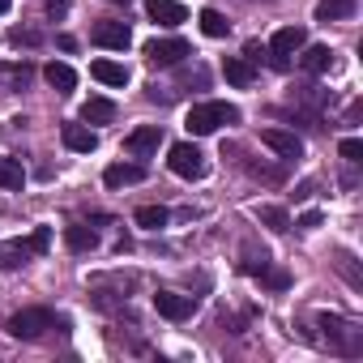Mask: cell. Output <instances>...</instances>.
<instances>
[{
    "instance_id": "obj_1",
    "label": "cell",
    "mask_w": 363,
    "mask_h": 363,
    "mask_svg": "<svg viewBox=\"0 0 363 363\" xmlns=\"http://www.w3.org/2000/svg\"><path fill=\"white\" fill-rule=\"evenodd\" d=\"M48 244H52V227H35L26 240H5L0 244V269H22L26 261L43 257Z\"/></svg>"
},
{
    "instance_id": "obj_2",
    "label": "cell",
    "mask_w": 363,
    "mask_h": 363,
    "mask_svg": "<svg viewBox=\"0 0 363 363\" xmlns=\"http://www.w3.org/2000/svg\"><path fill=\"white\" fill-rule=\"evenodd\" d=\"M223 124H240V107H231V103H223V99H210V103H197V107L189 111V133H193V137H210V133H218Z\"/></svg>"
},
{
    "instance_id": "obj_3",
    "label": "cell",
    "mask_w": 363,
    "mask_h": 363,
    "mask_svg": "<svg viewBox=\"0 0 363 363\" xmlns=\"http://www.w3.org/2000/svg\"><path fill=\"white\" fill-rule=\"evenodd\" d=\"M65 320L52 312V308H22L18 316H9L5 320V329L13 333V337H22V342H35V337H43L48 329H60Z\"/></svg>"
},
{
    "instance_id": "obj_4",
    "label": "cell",
    "mask_w": 363,
    "mask_h": 363,
    "mask_svg": "<svg viewBox=\"0 0 363 363\" xmlns=\"http://www.w3.org/2000/svg\"><path fill=\"white\" fill-rule=\"evenodd\" d=\"M316 325L325 329V342H329L333 350H342V354H359V350H363V329H359L354 320H342V316L320 312Z\"/></svg>"
},
{
    "instance_id": "obj_5",
    "label": "cell",
    "mask_w": 363,
    "mask_h": 363,
    "mask_svg": "<svg viewBox=\"0 0 363 363\" xmlns=\"http://www.w3.org/2000/svg\"><path fill=\"white\" fill-rule=\"evenodd\" d=\"M167 167H171L179 179H201V175L210 171L206 154H201L193 141H175V145H171V154H167Z\"/></svg>"
},
{
    "instance_id": "obj_6",
    "label": "cell",
    "mask_w": 363,
    "mask_h": 363,
    "mask_svg": "<svg viewBox=\"0 0 363 363\" xmlns=\"http://www.w3.org/2000/svg\"><path fill=\"white\" fill-rule=\"evenodd\" d=\"M303 43H308V30H303V26H282V30L269 39V65H274L278 73H286V69H291V56H295Z\"/></svg>"
},
{
    "instance_id": "obj_7",
    "label": "cell",
    "mask_w": 363,
    "mask_h": 363,
    "mask_svg": "<svg viewBox=\"0 0 363 363\" xmlns=\"http://www.w3.org/2000/svg\"><path fill=\"white\" fill-rule=\"evenodd\" d=\"M184 56H193V48L184 43V39H150L145 43V60L154 65V69H171V65H179Z\"/></svg>"
},
{
    "instance_id": "obj_8",
    "label": "cell",
    "mask_w": 363,
    "mask_h": 363,
    "mask_svg": "<svg viewBox=\"0 0 363 363\" xmlns=\"http://www.w3.org/2000/svg\"><path fill=\"white\" fill-rule=\"evenodd\" d=\"M158 145H162V124H141L124 137V150L133 158H150V154H158Z\"/></svg>"
},
{
    "instance_id": "obj_9",
    "label": "cell",
    "mask_w": 363,
    "mask_h": 363,
    "mask_svg": "<svg viewBox=\"0 0 363 363\" xmlns=\"http://www.w3.org/2000/svg\"><path fill=\"white\" fill-rule=\"evenodd\" d=\"M193 295H175V291H158L154 295V312L167 316V320H189L193 316Z\"/></svg>"
},
{
    "instance_id": "obj_10",
    "label": "cell",
    "mask_w": 363,
    "mask_h": 363,
    "mask_svg": "<svg viewBox=\"0 0 363 363\" xmlns=\"http://www.w3.org/2000/svg\"><path fill=\"white\" fill-rule=\"evenodd\" d=\"M261 141L278 154V158H286V162H295V158H303V141L291 133V128H265L261 133Z\"/></svg>"
},
{
    "instance_id": "obj_11",
    "label": "cell",
    "mask_w": 363,
    "mask_h": 363,
    "mask_svg": "<svg viewBox=\"0 0 363 363\" xmlns=\"http://www.w3.org/2000/svg\"><path fill=\"white\" fill-rule=\"evenodd\" d=\"M90 39H94L99 48H107V52H124V48L133 43V35H128L124 22H99V26L90 30Z\"/></svg>"
},
{
    "instance_id": "obj_12",
    "label": "cell",
    "mask_w": 363,
    "mask_h": 363,
    "mask_svg": "<svg viewBox=\"0 0 363 363\" xmlns=\"http://www.w3.org/2000/svg\"><path fill=\"white\" fill-rule=\"evenodd\" d=\"M145 18L158 26H179V22H189V9L179 0H145Z\"/></svg>"
},
{
    "instance_id": "obj_13",
    "label": "cell",
    "mask_w": 363,
    "mask_h": 363,
    "mask_svg": "<svg viewBox=\"0 0 363 363\" xmlns=\"http://www.w3.org/2000/svg\"><path fill=\"white\" fill-rule=\"evenodd\" d=\"M141 179H145V167L141 162H111L103 171V184L107 189H128V184H141Z\"/></svg>"
},
{
    "instance_id": "obj_14",
    "label": "cell",
    "mask_w": 363,
    "mask_h": 363,
    "mask_svg": "<svg viewBox=\"0 0 363 363\" xmlns=\"http://www.w3.org/2000/svg\"><path fill=\"white\" fill-rule=\"evenodd\" d=\"M60 141H65L73 154H90V150H99V133H94L90 124H65V128H60Z\"/></svg>"
},
{
    "instance_id": "obj_15",
    "label": "cell",
    "mask_w": 363,
    "mask_h": 363,
    "mask_svg": "<svg viewBox=\"0 0 363 363\" xmlns=\"http://www.w3.org/2000/svg\"><path fill=\"white\" fill-rule=\"evenodd\" d=\"M299 52H303V56H299V65H303V73H312V77H320V73H329V69H333V52H329L325 43H312V48L303 43Z\"/></svg>"
},
{
    "instance_id": "obj_16",
    "label": "cell",
    "mask_w": 363,
    "mask_h": 363,
    "mask_svg": "<svg viewBox=\"0 0 363 363\" xmlns=\"http://www.w3.org/2000/svg\"><path fill=\"white\" fill-rule=\"evenodd\" d=\"M90 77L103 82V86H128V65H116V60H94L90 65Z\"/></svg>"
},
{
    "instance_id": "obj_17",
    "label": "cell",
    "mask_w": 363,
    "mask_h": 363,
    "mask_svg": "<svg viewBox=\"0 0 363 363\" xmlns=\"http://www.w3.org/2000/svg\"><path fill=\"white\" fill-rule=\"evenodd\" d=\"M223 73H227V82H231V86H240V90L257 82V69H252V60H248V56H227Z\"/></svg>"
},
{
    "instance_id": "obj_18",
    "label": "cell",
    "mask_w": 363,
    "mask_h": 363,
    "mask_svg": "<svg viewBox=\"0 0 363 363\" xmlns=\"http://www.w3.org/2000/svg\"><path fill=\"white\" fill-rule=\"evenodd\" d=\"M77 116H82L86 124H111V120H116V103H111V99H86Z\"/></svg>"
},
{
    "instance_id": "obj_19",
    "label": "cell",
    "mask_w": 363,
    "mask_h": 363,
    "mask_svg": "<svg viewBox=\"0 0 363 363\" xmlns=\"http://www.w3.org/2000/svg\"><path fill=\"white\" fill-rule=\"evenodd\" d=\"M43 77H48V86H52L56 94H69V90L77 86V73H73L69 65H56V60H52V65L43 69Z\"/></svg>"
},
{
    "instance_id": "obj_20",
    "label": "cell",
    "mask_w": 363,
    "mask_h": 363,
    "mask_svg": "<svg viewBox=\"0 0 363 363\" xmlns=\"http://www.w3.org/2000/svg\"><path fill=\"white\" fill-rule=\"evenodd\" d=\"M65 244H69L73 252H90V248L99 244V235H94L86 223H73V227H65Z\"/></svg>"
},
{
    "instance_id": "obj_21",
    "label": "cell",
    "mask_w": 363,
    "mask_h": 363,
    "mask_svg": "<svg viewBox=\"0 0 363 363\" xmlns=\"http://www.w3.org/2000/svg\"><path fill=\"white\" fill-rule=\"evenodd\" d=\"M354 13V0H320L316 5V22H342Z\"/></svg>"
},
{
    "instance_id": "obj_22",
    "label": "cell",
    "mask_w": 363,
    "mask_h": 363,
    "mask_svg": "<svg viewBox=\"0 0 363 363\" xmlns=\"http://www.w3.org/2000/svg\"><path fill=\"white\" fill-rule=\"evenodd\" d=\"M197 22H201V30H206L210 39H227V30H231V22H227L218 9H201V18H197Z\"/></svg>"
},
{
    "instance_id": "obj_23",
    "label": "cell",
    "mask_w": 363,
    "mask_h": 363,
    "mask_svg": "<svg viewBox=\"0 0 363 363\" xmlns=\"http://www.w3.org/2000/svg\"><path fill=\"white\" fill-rule=\"evenodd\" d=\"M252 278H257L261 286H269V291H286V286H291V274H286V269H278V265H261Z\"/></svg>"
},
{
    "instance_id": "obj_24",
    "label": "cell",
    "mask_w": 363,
    "mask_h": 363,
    "mask_svg": "<svg viewBox=\"0 0 363 363\" xmlns=\"http://www.w3.org/2000/svg\"><path fill=\"white\" fill-rule=\"evenodd\" d=\"M26 184V171H22V162H13V158H0V189H22Z\"/></svg>"
},
{
    "instance_id": "obj_25",
    "label": "cell",
    "mask_w": 363,
    "mask_h": 363,
    "mask_svg": "<svg viewBox=\"0 0 363 363\" xmlns=\"http://www.w3.org/2000/svg\"><path fill=\"white\" fill-rule=\"evenodd\" d=\"M167 218H171V214H167L162 206H141V210H137V227H141V231H158V227H167Z\"/></svg>"
},
{
    "instance_id": "obj_26",
    "label": "cell",
    "mask_w": 363,
    "mask_h": 363,
    "mask_svg": "<svg viewBox=\"0 0 363 363\" xmlns=\"http://www.w3.org/2000/svg\"><path fill=\"white\" fill-rule=\"evenodd\" d=\"M257 218H261L265 227H274V231H291V214H286V210H278V206H261V210H257Z\"/></svg>"
},
{
    "instance_id": "obj_27",
    "label": "cell",
    "mask_w": 363,
    "mask_h": 363,
    "mask_svg": "<svg viewBox=\"0 0 363 363\" xmlns=\"http://www.w3.org/2000/svg\"><path fill=\"white\" fill-rule=\"evenodd\" d=\"M30 65H13V69H5V65H0V82H5V86H13V90H22L26 82H30Z\"/></svg>"
},
{
    "instance_id": "obj_28",
    "label": "cell",
    "mask_w": 363,
    "mask_h": 363,
    "mask_svg": "<svg viewBox=\"0 0 363 363\" xmlns=\"http://www.w3.org/2000/svg\"><path fill=\"white\" fill-rule=\"evenodd\" d=\"M337 150H342V158H346L350 167H354V162H363V141H359V137H346Z\"/></svg>"
},
{
    "instance_id": "obj_29",
    "label": "cell",
    "mask_w": 363,
    "mask_h": 363,
    "mask_svg": "<svg viewBox=\"0 0 363 363\" xmlns=\"http://www.w3.org/2000/svg\"><path fill=\"white\" fill-rule=\"evenodd\" d=\"M261 265H269V252H265V248H261V252H257V248H248V252H244V265H240V269H244V274H257Z\"/></svg>"
},
{
    "instance_id": "obj_30",
    "label": "cell",
    "mask_w": 363,
    "mask_h": 363,
    "mask_svg": "<svg viewBox=\"0 0 363 363\" xmlns=\"http://www.w3.org/2000/svg\"><path fill=\"white\" fill-rule=\"evenodd\" d=\"M9 39H13L18 48H35V43H39V35H35V30H13Z\"/></svg>"
},
{
    "instance_id": "obj_31",
    "label": "cell",
    "mask_w": 363,
    "mask_h": 363,
    "mask_svg": "<svg viewBox=\"0 0 363 363\" xmlns=\"http://www.w3.org/2000/svg\"><path fill=\"white\" fill-rule=\"evenodd\" d=\"M69 13V0H48V18H65Z\"/></svg>"
},
{
    "instance_id": "obj_32",
    "label": "cell",
    "mask_w": 363,
    "mask_h": 363,
    "mask_svg": "<svg viewBox=\"0 0 363 363\" xmlns=\"http://www.w3.org/2000/svg\"><path fill=\"white\" fill-rule=\"evenodd\" d=\"M295 227H303V231H312V227H320V214H316V210H308V214H303V218H299Z\"/></svg>"
},
{
    "instance_id": "obj_33",
    "label": "cell",
    "mask_w": 363,
    "mask_h": 363,
    "mask_svg": "<svg viewBox=\"0 0 363 363\" xmlns=\"http://www.w3.org/2000/svg\"><path fill=\"white\" fill-rule=\"evenodd\" d=\"M9 5H13V0H0V13H9Z\"/></svg>"
},
{
    "instance_id": "obj_34",
    "label": "cell",
    "mask_w": 363,
    "mask_h": 363,
    "mask_svg": "<svg viewBox=\"0 0 363 363\" xmlns=\"http://www.w3.org/2000/svg\"><path fill=\"white\" fill-rule=\"evenodd\" d=\"M111 5H128V0H111Z\"/></svg>"
}]
</instances>
